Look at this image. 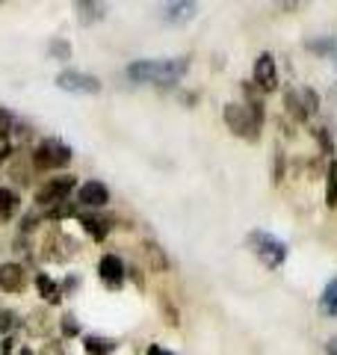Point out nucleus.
I'll use <instances>...</instances> for the list:
<instances>
[{"label":"nucleus","mask_w":337,"mask_h":355,"mask_svg":"<svg viewBox=\"0 0 337 355\" xmlns=\"http://www.w3.org/2000/svg\"><path fill=\"white\" fill-rule=\"evenodd\" d=\"M325 205L337 207V160L329 166V184H325Z\"/></svg>","instance_id":"nucleus-18"},{"label":"nucleus","mask_w":337,"mask_h":355,"mask_svg":"<svg viewBox=\"0 0 337 355\" xmlns=\"http://www.w3.org/2000/svg\"><path fill=\"white\" fill-rule=\"evenodd\" d=\"M189 62L184 57H168V60H137L130 62L125 74L133 83H157V86H172L187 74Z\"/></svg>","instance_id":"nucleus-1"},{"label":"nucleus","mask_w":337,"mask_h":355,"mask_svg":"<svg viewBox=\"0 0 337 355\" xmlns=\"http://www.w3.org/2000/svg\"><path fill=\"white\" fill-rule=\"evenodd\" d=\"M27 284V272L21 263H3L0 266V291L6 293H21Z\"/></svg>","instance_id":"nucleus-9"},{"label":"nucleus","mask_w":337,"mask_h":355,"mask_svg":"<svg viewBox=\"0 0 337 355\" xmlns=\"http://www.w3.org/2000/svg\"><path fill=\"white\" fill-rule=\"evenodd\" d=\"M77 12H80V21L83 24H92V21H101L107 15V6H101V3H77Z\"/></svg>","instance_id":"nucleus-17"},{"label":"nucleus","mask_w":337,"mask_h":355,"mask_svg":"<svg viewBox=\"0 0 337 355\" xmlns=\"http://www.w3.org/2000/svg\"><path fill=\"white\" fill-rule=\"evenodd\" d=\"M86 349L92 352V355H110L112 352V343L110 340H101V338H86Z\"/></svg>","instance_id":"nucleus-20"},{"label":"nucleus","mask_w":337,"mask_h":355,"mask_svg":"<svg viewBox=\"0 0 337 355\" xmlns=\"http://www.w3.org/2000/svg\"><path fill=\"white\" fill-rule=\"evenodd\" d=\"M245 243H249V249L257 254V261H261L263 266H269V270H275V266H281L287 261V246L284 240H278L275 234H269V231H249V237H245Z\"/></svg>","instance_id":"nucleus-3"},{"label":"nucleus","mask_w":337,"mask_h":355,"mask_svg":"<svg viewBox=\"0 0 337 355\" xmlns=\"http://www.w3.org/2000/svg\"><path fill=\"white\" fill-rule=\"evenodd\" d=\"M74 190V175H60L51 178L48 184H42L36 190V205L39 207H56L60 202H65V196Z\"/></svg>","instance_id":"nucleus-5"},{"label":"nucleus","mask_w":337,"mask_h":355,"mask_svg":"<svg viewBox=\"0 0 337 355\" xmlns=\"http://www.w3.org/2000/svg\"><path fill=\"white\" fill-rule=\"evenodd\" d=\"M71 163V148L62 139H42L36 151H33V169L51 172V169H65Z\"/></svg>","instance_id":"nucleus-4"},{"label":"nucleus","mask_w":337,"mask_h":355,"mask_svg":"<svg viewBox=\"0 0 337 355\" xmlns=\"http://www.w3.org/2000/svg\"><path fill=\"white\" fill-rule=\"evenodd\" d=\"M145 252H148V261H151L154 270H166V266H168L166 254H163V249L157 246V243H145Z\"/></svg>","instance_id":"nucleus-19"},{"label":"nucleus","mask_w":337,"mask_h":355,"mask_svg":"<svg viewBox=\"0 0 337 355\" xmlns=\"http://www.w3.org/2000/svg\"><path fill=\"white\" fill-rule=\"evenodd\" d=\"M12 125H15L12 113H9V110H0V139H6V133L12 130Z\"/></svg>","instance_id":"nucleus-21"},{"label":"nucleus","mask_w":337,"mask_h":355,"mask_svg":"<svg viewBox=\"0 0 337 355\" xmlns=\"http://www.w3.org/2000/svg\"><path fill=\"white\" fill-rule=\"evenodd\" d=\"M77 202L83 207H104L110 202V190L101 181H86L80 190H77Z\"/></svg>","instance_id":"nucleus-10"},{"label":"nucleus","mask_w":337,"mask_h":355,"mask_svg":"<svg viewBox=\"0 0 337 355\" xmlns=\"http://www.w3.org/2000/svg\"><path fill=\"white\" fill-rule=\"evenodd\" d=\"M18 326V317L15 314H9V311H3V314H0V329H15Z\"/></svg>","instance_id":"nucleus-23"},{"label":"nucleus","mask_w":337,"mask_h":355,"mask_svg":"<svg viewBox=\"0 0 337 355\" xmlns=\"http://www.w3.org/2000/svg\"><path fill=\"white\" fill-rule=\"evenodd\" d=\"M254 83L261 86V92H273L278 89V69H275V57L269 51H263L254 60Z\"/></svg>","instance_id":"nucleus-7"},{"label":"nucleus","mask_w":337,"mask_h":355,"mask_svg":"<svg viewBox=\"0 0 337 355\" xmlns=\"http://www.w3.org/2000/svg\"><path fill=\"white\" fill-rule=\"evenodd\" d=\"M21 355H33V352L30 349H21Z\"/></svg>","instance_id":"nucleus-28"},{"label":"nucleus","mask_w":337,"mask_h":355,"mask_svg":"<svg viewBox=\"0 0 337 355\" xmlns=\"http://www.w3.org/2000/svg\"><path fill=\"white\" fill-rule=\"evenodd\" d=\"M334 60H337V42H334Z\"/></svg>","instance_id":"nucleus-29"},{"label":"nucleus","mask_w":337,"mask_h":355,"mask_svg":"<svg viewBox=\"0 0 337 355\" xmlns=\"http://www.w3.org/2000/svg\"><path fill=\"white\" fill-rule=\"evenodd\" d=\"M320 311L325 317H337V275L325 284V291L320 296Z\"/></svg>","instance_id":"nucleus-12"},{"label":"nucleus","mask_w":337,"mask_h":355,"mask_svg":"<svg viewBox=\"0 0 337 355\" xmlns=\"http://www.w3.org/2000/svg\"><path fill=\"white\" fill-rule=\"evenodd\" d=\"M284 101H287V110H290V113H293L299 121H305V119H308L311 110H308V104H305V101H302V95L296 92V89H287Z\"/></svg>","instance_id":"nucleus-15"},{"label":"nucleus","mask_w":337,"mask_h":355,"mask_svg":"<svg viewBox=\"0 0 337 355\" xmlns=\"http://www.w3.org/2000/svg\"><path fill=\"white\" fill-rule=\"evenodd\" d=\"M62 331H65L69 338H71V335H77V323H74V317H65V320H62Z\"/></svg>","instance_id":"nucleus-24"},{"label":"nucleus","mask_w":337,"mask_h":355,"mask_svg":"<svg viewBox=\"0 0 337 355\" xmlns=\"http://www.w3.org/2000/svg\"><path fill=\"white\" fill-rule=\"evenodd\" d=\"M222 119L240 139L257 142L261 139V128H263V104L261 101H249V104H228L222 110Z\"/></svg>","instance_id":"nucleus-2"},{"label":"nucleus","mask_w":337,"mask_h":355,"mask_svg":"<svg viewBox=\"0 0 337 355\" xmlns=\"http://www.w3.org/2000/svg\"><path fill=\"white\" fill-rule=\"evenodd\" d=\"M148 355H175V352H168V349H163V347H157L154 343V347L148 349Z\"/></svg>","instance_id":"nucleus-27"},{"label":"nucleus","mask_w":337,"mask_h":355,"mask_svg":"<svg viewBox=\"0 0 337 355\" xmlns=\"http://www.w3.org/2000/svg\"><path fill=\"white\" fill-rule=\"evenodd\" d=\"M56 86L71 95H98L101 92V80L86 71H60L56 74Z\"/></svg>","instance_id":"nucleus-6"},{"label":"nucleus","mask_w":337,"mask_h":355,"mask_svg":"<svg viewBox=\"0 0 337 355\" xmlns=\"http://www.w3.org/2000/svg\"><path fill=\"white\" fill-rule=\"evenodd\" d=\"M51 53H53V57H62V60H69V57H71V48H69V42H51Z\"/></svg>","instance_id":"nucleus-22"},{"label":"nucleus","mask_w":337,"mask_h":355,"mask_svg":"<svg viewBox=\"0 0 337 355\" xmlns=\"http://www.w3.org/2000/svg\"><path fill=\"white\" fill-rule=\"evenodd\" d=\"M196 12H198L196 3H168L163 15H166V21H172V24H175V21H189Z\"/></svg>","instance_id":"nucleus-14"},{"label":"nucleus","mask_w":337,"mask_h":355,"mask_svg":"<svg viewBox=\"0 0 337 355\" xmlns=\"http://www.w3.org/2000/svg\"><path fill=\"white\" fill-rule=\"evenodd\" d=\"M36 284H39V291H42V296L44 299H48V302L51 305H56V302H60V299H62V287L60 284H53L51 279H48V275H36Z\"/></svg>","instance_id":"nucleus-16"},{"label":"nucleus","mask_w":337,"mask_h":355,"mask_svg":"<svg viewBox=\"0 0 337 355\" xmlns=\"http://www.w3.org/2000/svg\"><path fill=\"white\" fill-rule=\"evenodd\" d=\"M80 225L92 234L95 240H104L110 234V222L101 219V216H89V214H80Z\"/></svg>","instance_id":"nucleus-13"},{"label":"nucleus","mask_w":337,"mask_h":355,"mask_svg":"<svg viewBox=\"0 0 337 355\" xmlns=\"http://www.w3.org/2000/svg\"><path fill=\"white\" fill-rule=\"evenodd\" d=\"M98 272H101V282H104L110 291H119V287L125 284V279H128L125 263H121V258H116V254H104L101 263H98Z\"/></svg>","instance_id":"nucleus-8"},{"label":"nucleus","mask_w":337,"mask_h":355,"mask_svg":"<svg viewBox=\"0 0 337 355\" xmlns=\"http://www.w3.org/2000/svg\"><path fill=\"white\" fill-rule=\"evenodd\" d=\"M9 154H12V142H9V139H0V163H3Z\"/></svg>","instance_id":"nucleus-25"},{"label":"nucleus","mask_w":337,"mask_h":355,"mask_svg":"<svg viewBox=\"0 0 337 355\" xmlns=\"http://www.w3.org/2000/svg\"><path fill=\"white\" fill-rule=\"evenodd\" d=\"M325 355H337V338H331L329 343H325Z\"/></svg>","instance_id":"nucleus-26"},{"label":"nucleus","mask_w":337,"mask_h":355,"mask_svg":"<svg viewBox=\"0 0 337 355\" xmlns=\"http://www.w3.org/2000/svg\"><path fill=\"white\" fill-rule=\"evenodd\" d=\"M21 207V198L15 190H9V187H0V222H9Z\"/></svg>","instance_id":"nucleus-11"}]
</instances>
